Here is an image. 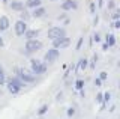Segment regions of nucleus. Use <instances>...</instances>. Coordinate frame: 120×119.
<instances>
[{
  "instance_id": "393cba45",
  "label": "nucleus",
  "mask_w": 120,
  "mask_h": 119,
  "mask_svg": "<svg viewBox=\"0 0 120 119\" xmlns=\"http://www.w3.org/2000/svg\"><path fill=\"white\" fill-rule=\"evenodd\" d=\"M89 8H90V12H92L93 15H95V14H96V5L92 2V3H90V6H89Z\"/></svg>"
},
{
  "instance_id": "1a4fd4ad",
  "label": "nucleus",
  "mask_w": 120,
  "mask_h": 119,
  "mask_svg": "<svg viewBox=\"0 0 120 119\" xmlns=\"http://www.w3.org/2000/svg\"><path fill=\"white\" fill-rule=\"evenodd\" d=\"M78 8V3L77 0H65L62 3V9L63 11H72V9H77Z\"/></svg>"
},
{
  "instance_id": "7c9ffc66",
  "label": "nucleus",
  "mask_w": 120,
  "mask_h": 119,
  "mask_svg": "<svg viewBox=\"0 0 120 119\" xmlns=\"http://www.w3.org/2000/svg\"><path fill=\"white\" fill-rule=\"evenodd\" d=\"M112 27H114V29H120V20H114V23H112Z\"/></svg>"
},
{
  "instance_id": "2eb2a0df",
  "label": "nucleus",
  "mask_w": 120,
  "mask_h": 119,
  "mask_svg": "<svg viewBox=\"0 0 120 119\" xmlns=\"http://www.w3.org/2000/svg\"><path fill=\"white\" fill-rule=\"evenodd\" d=\"M5 84H6L8 91H9V92H11V94H12V95H17V94H20V91H21V89H20V87H17V86H15V84L9 83V81H6Z\"/></svg>"
},
{
  "instance_id": "4be33fe9",
  "label": "nucleus",
  "mask_w": 120,
  "mask_h": 119,
  "mask_svg": "<svg viewBox=\"0 0 120 119\" xmlns=\"http://www.w3.org/2000/svg\"><path fill=\"white\" fill-rule=\"evenodd\" d=\"M102 99L105 104H108L111 101V92H105V94H102Z\"/></svg>"
},
{
  "instance_id": "b1692460",
  "label": "nucleus",
  "mask_w": 120,
  "mask_h": 119,
  "mask_svg": "<svg viewBox=\"0 0 120 119\" xmlns=\"http://www.w3.org/2000/svg\"><path fill=\"white\" fill-rule=\"evenodd\" d=\"M111 17H112V20H120V12H119L117 9H116L114 12H112V15H111Z\"/></svg>"
},
{
  "instance_id": "f704fd0d",
  "label": "nucleus",
  "mask_w": 120,
  "mask_h": 119,
  "mask_svg": "<svg viewBox=\"0 0 120 119\" xmlns=\"http://www.w3.org/2000/svg\"><path fill=\"white\" fill-rule=\"evenodd\" d=\"M108 48H110V47H108V44H107V42H104V44H102V50H104V51H107Z\"/></svg>"
},
{
  "instance_id": "6ab92c4d",
  "label": "nucleus",
  "mask_w": 120,
  "mask_h": 119,
  "mask_svg": "<svg viewBox=\"0 0 120 119\" xmlns=\"http://www.w3.org/2000/svg\"><path fill=\"white\" fill-rule=\"evenodd\" d=\"M6 83V75H5V71H3V66L0 65V86Z\"/></svg>"
},
{
  "instance_id": "7ed1b4c3",
  "label": "nucleus",
  "mask_w": 120,
  "mask_h": 119,
  "mask_svg": "<svg viewBox=\"0 0 120 119\" xmlns=\"http://www.w3.org/2000/svg\"><path fill=\"white\" fill-rule=\"evenodd\" d=\"M44 47V44L41 42L38 38L35 39H27V42H26V50H24V53L26 54H32V53H36V51H39L41 48Z\"/></svg>"
},
{
  "instance_id": "a19ab883",
  "label": "nucleus",
  "mask_w": 120,
  "mask_h": 119,
  "mask_svg": "<svg viewBox=\"0 0 120 119\" xmlns=\"http://www.w3.org/2000/svg\"><path fill=\"white\" fill-rule=\"evenodd\" d=\"M51 2H57V0H51Z\"/></svg>"
},
{
  "instance_id": "f257e3e1",
  "label": "nucleus",
  "mask_w": 120,
  "mask_h": 119,
  "mask_svg": "<svg viewBox=\"0 0 120 119\" xmlns=\"http://www.w3.org/2000/svg\"><path fill=\"white\" fill-rule=\"evenodd\" d=\"M14 71H15V75H17L18 79H21L26 84H29V83H35V81H36V75H35V74L29 72L27 69L21 68V66H15Z\"/></svg>"
},
{
  "instance_id": "f3484780",
  "label": "nucleus",
  "mask_w": 120,
  "mask_h": 119,
  "mask_svg": "<svg viewBox=\"0 0 120 119\" xmlns=\"http://www.w3.org/2000/svg\"><path fill=\"white\" fill-rule=\"evenodd\" d=\"M105 42L108 44V47H114L116 45V36L112 35V33H108V35L105 36Z\"/></svg>"
},
{
  "instance_id": "c85d7f7f",
  "label": "nucleus",
  "mask_w": 120,
  "mask_h": 119,
  "mask_svg": "<svg viewBox=\"0 0 120 119\" xmlns=\"http://www.w3.org/2000/svg\"><path fill=\"white\" fill-rule=\"evenodd\" d=\"M75 115V109L74 107H69V109H68V116H74Z\"/></svg>"
},
{
  "instance_id": "ddd939ff",
  "label": "nucleus",
  "mask_w": 120,
  "mask_h": 119,
  "mask_svg": "<svg viewBox=\"0 0 120 119\" xmlns=\"http://www.w3.org/2000/svg\"><path fill=\"white\" fill-rule=\"evenodd\" d=\"M41 5H42V0H26V3H24L26 8H30V9L38 8V6H41Z\"/></svg>"
},
{
  "instance_id": "72a5a7b5",
  "label": "nucleus",
  "mask_w": 120,
  "mask_h": 119,
  "mask_svg": "<svg viewBox=\"0 0 120 119\" xmlns=\"http://www.w3.org/2000/svg\"><path fill=\"white\" fill-rule=\"evenodd\" d=\"M98 23H99V17H98V15H95V18H93V24H98Z\"/></svg>"
},
{
  "instance_id": "423d86ee",
  "label": "nucleus",
  "mask_w": 120,
  "mask_h": 119,
  "mask_svg": "<svg viewBox=\"0 0 120 119\" xmlns=\"http://www.w3.org/2000/svg\"><path fill=\"white\" fill-rule=\"evenodd\" d=\"M59 56H60V51L57 50V48H50V50L45 53L44 60L48 62V63H52V62H56L59 59Z\"/></svg>"
},
{
  "instance_id": "ea45409f",
  "label": "nucleus",
  "mask_w": 120,
  "mask_h": 119,
  "mask_svg": "<svg viewBox=\"0 0 120 119\" xmlns=\"http://www.w3.org/2000/svg\"><path fill=\"white\" fill-rule=\"evenodd\" d=\"M2 2H3V3H8V2H9V0H2Z\"/></svg>"
},
{
  "instance_id": "c756f323",
  "label": "nucleus",
  "mask_w": 120,
  "mask_h": 119,
  "mask_svg": "<svg viewBox=\"0 0 120 119\" xmlns=\"http://www.w3.org/2000/svg\"><path fill=\"white\" fill-rule=\"evenodd\" d=\"M82 41H84V38L81 36V38L78 39V42H77V50H80V48H81V45H82Z\"/></svg>"
},
{
  "instance_id": "2f4dec72",
  "label": "nucleus",
  "mask_w": 120,
  "mask_h": 119,
  "mask_svg": "<svg viewBox=\"0 0 120 119\" xmlns=\"http://www.w3.org/2000/svg\"><path fill=\"white\" fill-rule=\"evenodd\" d=\"M114 6H116L114 0H110V2H108V9H114Z\"/></svg>"
},
{
  "instance_id": "0eeeda50",
  "label": "nucleus",
  "mask_w": 120,
  "mask_h": 119,
  "mask_svg": "<svg viewBox=\"0 0 120 119\" xmlns=\"http://www.w3.org/2000/svg\"><path fill=\"white\" fill-rule=\"evenodd\" d=\"M27 29H29L27 27V21H22V20H18L17 23H15V26H14V30H15V35L17 36H22Z\"/></svg>"
},
{
  "instance_id": "9b49d317",
  "label": "nucleus",
  "mask_w": 120,
  "mask_h": 119,
  "mask_svg": "<svg viewBox=\"0 0 120 119\" xmlns=\"http://www.w3.org/2000/svg\"><path fill=\"white\" fill-rule=\"evenodd\" d=\"M6 81H9V83L15 84V86H17V87H20V89H22V87L26 86V83H24V81H22L21 79H18L17 75H14V77H11V79H8Z\"/></svg>"
},
{
  "instance_id": "aec40b11",
  "label": "nucleus",
  "mask_w": 120,
  "mask_h": 119,
  "mask_svg": "<svg viewBox=\"0 0 120 119\" xmlns=\"http://www.w3.org/2000/svg\"><path fill=\"white\" fill-rule=\"evenodd\" d=\"M75 89H77V91H81V89H84V80L78 79L77 81H75Z\"/></svg>"
},
{
  "instance_id": "58836bf2",
  "label": "nucleus",
  "mask_w": 120,
  "mask_h": 119,
  "mask_svg": "<svg viewBox=\"0 0 120 119\" xmlns=\"http://www.w3.org/2000/svg\"><path fill=\"white\" fill-rule=\"evenodd\" d=\"M98 5H99V6H104V0H98Z\"/></svg>"
},
{
  "instance_id": "c9c22d12",
  "label": "nucleus",
  "mask_w": 120,
  "mask_h": 119,
  "mask_svg": "<svg viewBox=\"0 0 120 119\" xmlns=\"http://www.w3.org/2000/svg\"><path fill=\"white\" fill-rule=\"evenodd\" d=\"M80 96H81V98H84V96H86V91H84V89H81V91H80Z\"/></svg>"
},
{
  "instance_id": "f8f14e48",
  "label": "nucleus",
  "mask_w": 120,
  "mask_h": 119,
  "mask_svg": "<svg viewBox=\"0 0 120 119\" xmlns=\"http://www.w3.org/2000/svg\"><path fill=\"white\" fill-rule=\"evenodd\" d=\"M9 29V18L6 15H2L0 17V32H5Z\"/></svg>"
},
{
  "instance_id": "5701e85b",
  "label": "nucleus",
  "mask_w": 120,
  "mask_h": 119,
  "mask_svg": "<svg viewBox=\"0 0 120 119\" xmlns=\"http://www.w3.org/2000/svg\"><path fill=\"white\" fill-rule=\"evenodd\" d=\"M93 41H95L96 44L102 41V38H101V35H99V33H93Z\"/></svg>"
},
{
  "instance_id": "20e7f679",
  "label": "nucleus",
  "mask_w": 120,
  "mask_h": 119,
  "mask_svg": "<svg viewBox=\"0 0 120 119\" xmlns=\"http://www.w3.org/2000/svg\"><path fill=\"white\" fill-rule=\"evenodd\" d=\"M47 36L48 39H56V38H60V36H66V30L65 27H57V26H54V27H50L47 32Z\"/></svg>"
},
{
  "instance_id": "a211bd4d",
  "label": "nucleus",
  "mask_w": 120,
  "mask_h": 119,
  "mask_svg": "<svg viewBox=\"0 0 120 119\" xmlns=\"http://www.w3.org/2000/svg\"><path fill=\"white\" fill-rule=\"evenodd\" d=\"M30 17H32V15H30V14H29L26 9H22L21 12H20V20H22V21H27Z\"/></svg>"
},
{
  "instance_id": "473e14b6",
  "label": "nucleus",
  "mask_w": 120,
  "mask_h": 119,
  "mask_svg": "<svg viewBox=\"0 0 120 119\" xmlns=\"http://www.w3.org/2000/svg\"><path fill=\"white\" fill-rule=\"evenodd\" d=\"M98 60V54H93V60H92V68H95V63Z\"/></svg>"
},
{
  "instance_id": "bb28decb",
  "label": "nucleus",
  "mask_w": 120,
  "mask_h": 119,
  "mask_svg": "<svg viewBox=\"0 0 120 119\" xmlns=\"http://www.w3.org/2000/svg\"><path fill=\"white\" fill-rule=\"evenodd\" d=\"M96 103H101V104L104 103V99H102V94H101V92H99V94H96Z\"/></svg>"
},
{
  "instance_id": "412c9836",
  "label": "nucleus",
  "mask_w": 120,
  "mask_h": 119,
  "mask_svg": "<svg viewBox=\"0 0 120 119\" xmlns=\"http://www.w3.org/2000/svg\"><path fill=\"white\" fill-rule=\"evenodd\" d=\"M48 111V104H44V106H41V109L38 110V115L39 116H42V115H45Z\"/></svg>"
},
{
  "instance_id": "f03ea898",
  "label": "nucleus",
  "mask_w": 120,
  "mask_h": 119,
  "mask_svg": "<svg viewBox=\"0 0 120 119\" xmlns=\"http://www.w3.org/2000/svg\"><path fill=\"white\" fill-rule=\"evenodd\" d=\"M30 68H32V74H35V75H41V74H45L47 72V63L45 62H41L38 60V59H30Z\"/></svg>"
},
{
  "instance_id": "39448f33",
  "label": "nucleus",
  "mask_w": 120,
  "mask_h": 119,
  "mask_svg": "<svg viewBox=\"0 0 120 119\" xmlns=\"http://www.w3.org/2000/svg\"><path fill=\"white\" fill-rule=\"evenodd\" d=\"M52 42V48H68L71 45V39L68 36H60V38H56L51 41Z\"/></svg>"
},
{
  "instance_id": "4468645a",
  "label": "nucleus",
  "mask_w": 120,
  "mask_h": 119,
  "mask_svg": "<svg viewBox=\"0 0 120 119\" xmlns=\"http://www.w3.org/2000/svg\"><path fill=\"white\" fill-rule=\"evenodd\" d=\"M38 35H39V30H35V29H27L24 33L26 39H35V38H38Z\"/></svg>"
},
{
  "instance_id": "cd10ccee",
  "label": "nucleus",
  "mask_w": 120,
  "mask_h": 119,
  "mask_svg": "<svg viewBox=\"0 0 120 119\" xmlns=\"http://www.w3.org/2000/svg\"><path fill=\"white\" fill-rule=\"evenodd\" d=\"M95 86H98V87L102 86V80H101L99 77H96V79H95Z\"/></svg>"
},
{
  "instance_id": "a878e982",
  "label": "nucleus",
  "mask_w": 120,
  "mask_h": 119,
  "mask_svg": "<svg viewBox=\"0 0 120 119\" xmlns=\"http://www.w3.org/2000/svg\"><path fill=\"white\" fill-rule=\"evenodd\" d=\"M99 79H101V80H102V81H104V80H107V79H108V74H107V72H105V71H102V72H101V74H99Z\"/></svg>"
},
{
  "instance_id": "dca6fc26",
  "label": "nucleus",
  "mask_w": 120,
  "mask_h": 119,
  "mask_svg": "<svg viewBox=\"0 0 120 119\" xmlns=\"http://www.w3.org/2000/svg\"><path fill=\"white\" fill-rule=\"evenodd\" d=\"M89 66V60L86 57H81L80 60H78V65H77V68H78V71H84L86 68Z\"/></svg>"
},
{
  "instance_id": "4c0bfd02",
  "label": "nucleus",
  "mask_w": 120,
  "mask_h": 119,
  "mask_svg": "<svg viewBox=\"0 0 120 119\" xmlns=\"http://www.w3.org/2000/svg\"><path fill=\"white\" fill-rule=\"evenodd\" d=\"M66 18V14H62V15H59V20H65Z\"/></svg>"
},
{
  "instance_id": "6e6552de",
  "label": "nucleus",
  "mask_w": 120,
  "mask_h": 119,
  "mask_svg": "<svg viewBox=\"0 0 120 119\" xmlns=\"http://www.w3.org/2000/svg\"><path fill=\"white\" fill-rule=\"evenodd\" d=\"M45 14H47V9L41 5V6H38V8H33V11H32L30 15H32V18H42Z\"/></svg>"
},
{
  "instance_id": "9d476101",
  "label": "nucleus",
  "mask_w": 120,
  "mask_h": 119,
  "mask_svg": "<svg viewBox=\"0 0 120 119\" xmlns=\"http://www.w3.org/2000/svg\"><path fill=\"white\" fill-rule=\"evenodd\" d=\"M11 9L17 11V12H21L22 9H26V6L21 0H12V2H11Z\"/></svg>"
},
{
  "instance_id": "e433bc0d",
  "label": "nucleus",
  "mask_w": 120,
  "mask_h": 119,
  "mask_svg": "<svg viewBox=\"0 0 120 119\" xmlns=\"http://www.w3.org/2000/svg\"><path fill=\"white\" fill-rule=\"evenodd\" d=\"M3 45H5V41H3V38H2V36H0V48H2Z\"/></svg>"
}]
</instances>
